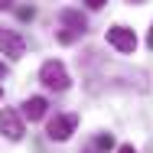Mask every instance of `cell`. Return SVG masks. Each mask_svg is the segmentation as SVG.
Instances as JSON below:
<instances>
[{
    "mask_svg": "<svg viewBox=\"0 0 153 153\" xmlns=\"http://www.w3.org/2000/svg\"><path fill=\"white\" fill-rule=\"evenodd\" d=\"M147 46L153 49V26H150V36H147Z\"/></svg>",
    "mask_w": 153,
    "mask_h": 153,
    "instance_id": "cell-13",
    "label": "cell"
},
{
    "mask_svg": "<svg viewBox=\"0 0 153 153\" xmlns=\"http://www.w3.org/2000/svg\"><path fill=\"white\" fill-rule=\"evenodd\" d=\"M127 3H143V0H127Z\"/></svg>",
    "mask_w": 153,
    "mask_h": 153,
    "instance_id": "cell-15",
    "label": "cell"
},
{
    "mask_svg": "<svg viewBox=\"0 0 153 153\" xmlns=\"http://www.w3.org/2000/svg\"><path fill=\"white\" fill-rule=\"evenodd\" d=\"M20 20H33V7H23L20 10Z\"/></svg>",
    "mask_w": 153,
    "mask_h": 153,
    "instance_id": "cell-10",
    "label": "cell"
},
{
    "mask_svg": "<svg viewBox=\"0 0 153 153\" xmlns=\"http://www.w3.org/2000/svg\"><path fill=\"white\" fill-rule=\"evenodd\" d=\"M0 98H3V91H0Z\"/></svg>",
    "mask_w": 153,
    "mask_h": 153,
    "instance_id": "cell-16",
    "label": "cell"
},
{
    "mask_svg": "<svg viewBox=\"0 0 153 153\" xmlns=\"http://www.w3.org/2000/svg\"><path fill=\"white\" fill-rule=\"evenodd\" d=\"M39 82L49 91H65L72 78H68V72H65V65L59 59H49V62H42V68H39Z\"/></svg>",
    "mask_w": 153,
    "mask_h": 153,
    "instance_id": "cell-1",
    "label": "cell"
},
{
    "mask_svg": "<svg viewBox=\"0 0 153 153\" xmlns=\"http://www.w3.org/2000/svg\"><path fill=\"white\" fill-rule=\"evenodd\" d=\"M75 124H78V117L75 114H59V117H52L49 121V127H46V134H49V140H68L72 134H75Z\"/></svg>",
    "mask_w": 153,
    "mask_h": 153,
    "instance_id": "cell-2",
    "label": "cell"
},
{
    "mask_svg": "<svg viewBox=\"0 0 153 153\" xmlns=\"http://www.w3.org/2000/svg\"><path fill=\"white\" fill-rule=\"evenodd\" d=\"M0 52L10 56V59H20V56L26 52V42H23L13 30H3V26H0Z\"/></svg>",
    "mask_w": 153,
    "mask_h": 153,
    "instance_id": "cell-5",
    "label": "cell"
},
{
    "mask_svg": "<svg viewBox=\"0 0 153 153\" xmlns=\"http://www.w3.org/2000/svg\"><path fill=\"white\" fill-rule=\"evenodd\" d=\"M111 147H114V137H111V134H101V137L94 140V150L98 153H108Z\"/></svg>",
    "mask_w": 153,
    "mask_h": 153,
    "instance_id": "cell-8",
    "label": "cell"
},
{
    "mask_svg": "<svg viewBox=\"0 0 153 153\" xmlns=\"http://www.w3.org/2000/svg\"><path fill=\"white\" fill-rule=\"evenodd\" d=\"M3 75H7V65H3V62H0V78H3Z\"/></svg>",
    "mask_w": 153,
    "mask_h": 153,
    "instance_id": "cell-14",
    "label": "cell"
},
{
    "mask_svg": "<svg viewBox=\"0 0 153 153\" xmlns=\"http://www.w3.org/2000/svg\"><path fill=\"white\" fill-rule=\"evenodd\" d=\"M117 153H137V150H134L130 143H124V147H121V150H117Z\"/></svg>",
    "mask_w": 153,
    "mask_h": 153,
    "instance_id": "cell-11",
    "label": "cell"
},
{
    "mask_svg": "<svg viewBox=\"0 0 153 153\" xmlns=\"http://www.w3.org/2000/svg\"><path fill=\"white\" fill-rule=\"evenodd\" d=\"M0 130H3L7 140H20V137H23V117H20L16 111L3 108V111H0Z\"/></svg>",
    "mask_w": 153,
    "mask_h": 153,
    "instance_id": "cell-4",
    "label": "cell"
},
{
    "mask_svg": "<svg viewBox=\"0 0 153 153\" xmlns=\"http://www.w3.org/2000/svg\"><path fill=\"white\" fill-rule=\"evenodd\" d=\"M85 3H88V10H101V7L108 3V0H85Z\"/></svg>",
    "mask_w": 153,
    "mask_h": 153,
    "instance_id": "cell-9",
    "label": "cell"
},
{
    "mask_svg": "<svg viewBox=\"0 0 153 153\" xmlns=\"http://www.w3.org/2000/svg\"><path fill=\"white\" fill-rule=\"evenodd\" d=\"M13 7V0H0V10H10Z\"/></svg>",
    "mask_w": 153,
    "mask_h": 153,
    "instance_id": "cell-12",
    "label": "cell"
},
{
    "mask_svg": "<svg viewBox=\"0 0 153 153\" xmlns=\"http://www.w3.org/2000/svg\"><path fill=\"white\" fill-rule=\"evenodd\" d=\"M59 20H62V23H65L72 33H78V36H82V33H85V26H88V23H85V16H82L78 10H62Z\"/></svg>",
    "mask_w": 153,
    "mask_h": 153,
    "instance_id": "cell-7",
    "label": "cell"
},
{
    "mask_svg": "<svg viewBox=\"0 0 153 153\" xmlns=\"http://www.w3.org/2000/svg\"><path fill=\"white\" fill-rule=\"evenodd\" d=\"M46 108H49V101L46 98H39V94H33L23 101V117H30V121H39L42 114H46Z\"/></svg>",
    "mask_w": 153,
    "mask_h": 153,
    "instance_id": "cell-6",
    "label": "cell"
},
{
    "mask_svg": "<svg viewBox=\"0 0 153 153\" xmlns=\"http://www.w3.org/2000/svg\"><path fill=\"white\" fill-rule=\"evenodd\" d=\"M108 42L117 52H134L137 49V36H134V30H127V26H111L108 30Z\"/></svg>",
    "mask_w": 153,
    "mask_h": 153,
    "instance_id": "cell-3",
    "label": "cell"
}]
</instances>
